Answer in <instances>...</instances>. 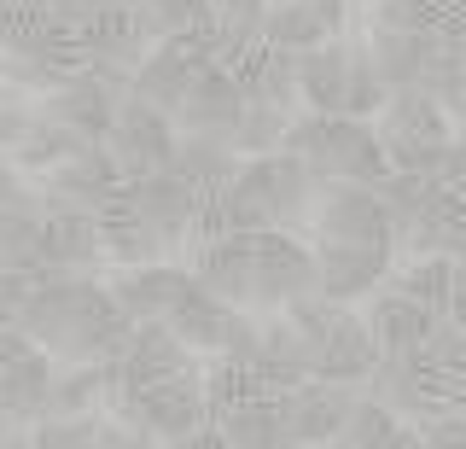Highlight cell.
<instances>
[{
    "label": "cell",
    "instance_id": "1",
    "mask_svg": "<svg viewBox=\"0 0 466 449\" xmlns=\"http://www.w3.org/2000/svg\"><path fill=\"white\" fill-rule=\"evenodd\" d=\"M286 152H298L315 169V181H356L373 187L390 169L385 147H379L368 117H350V111H303L286 128Z\"/></svg>",
    "mask_w": 466,
    "mask_h": 449
},
{
    "label": "cell",
    "instance_id": "2",
    "mask_svg": "<svg viewBox=\"0 0 466 449\" xmlns=\"http://www.w3.org/2000/svg\"><path fill=\"white\" fill-rule=\"evenodd\" d=\"M373 135H379V147H385L390 169H408V176L437 187L443 147L455 140V117L420 88H390V99L373 111Z\"/></svg>",
    "mask_w": 466,
    "mask_h": 449
},
{
    "label": "cell",
    "instance_id": "3",
    "mask_svg": "<svg viewBox=\"0 0 466 449\" xmlns=\"http://www.w3.org/2000/svg\"><path fill=\"white\" fill-rule=\"evenodd\" d=\"M315 292V245L291 228H257L251 234V303L286 310L291 298Z\"/></svg>",
    "mask_w": 466,
    "mask_h": 449
},
{
    "label": "cell",
    "instance_id": "4",
    "mask_svg": "<svg viewBox=\"0 0 466 449\" xmlns=\"http://www.w3.org/2000/svg\"><path fill=\"white\" fill-rule=\"evenodd\" d=\"M175 140H181V128H175L169 111H152V106H140V99H123L111 128L99 135V147L111 152V164H116L123 181H140V176H152V169L169 164Z\"/></svg>",
    "mask_w": 466,
    "mask_h": 449
},
{
    "label": "cell",
    "instance_id": "5",
    "mask_svg": "<svg viewBox=\"0 0 466 449\" xmlns=\"http://www.w3.org/2000/svg\"><path fill=\"white\" fill-rule=\"evenodd\" d=\"M309 245H315V292L339 303L379 292L390 263H397L390 245H350V240H309Z\"/></svg>",
    "mask_w": 466,
    "mask_h": 449
},
{
    "label": "cell",
    "instance_id": "6",
    "mask_svg": "<svg viewBox=\"0 0 466 449\" xmlns=\"http://www.w3.org/2000/svg\"><path fill=\"white\" fill-rule=\"evenodd\" d=\"M309 234L315 240H350V245H390V222H385V205H379L373 187L327 181L315 199Z\"/></svg>",
    "mask_w": 466,
    "mask_h": 449
},
{
    "label": "cell",
    "instance_id": "7",
    "mask_svg": "<svg viewBox=\"0 0 466 449\" xmlns=\"http://www.w3.org/2000/svg\"><path fill=\"white\" fill-rule=\"evenodd\" d=\"M94 216H99V240H106V263L128 269V263H164V257H175L169 234H164V228H157L152 216L135 205L128 181L116 187V193H111Z\"/></svg>",
    "mask_w": 466,
    "mask_h": 449
},
{
    "label": "cell",
    "instance_id": "8",
    "mask_svg": "<svg viewBox=\"0 0 466 449\" xmlns=\"http://www.w3.org/2000/svg\"><path fill=\"white\" fill-rule=\"evenodd\" d=\"M116 187H123V176H116L111 152L99 147V140H87L82 152H70L65 164H53L47 176H41L47 210H99Z\"/></svg>",
    "mask_w": 466,
    "mask_h": 449
},
{
    "label": "cell",
    "instance_id": "9",
    "mask_svg": "<svg viewBox=\"0 0 466 449\" xmlns=\"http://www.w3.org/2000/svg\"><path fill=\"white\" fill-rule=\"evenodd\" d=\"M239 111H245V94L239 82H233V70L210 65L193 77V88H187L181 111H175V128L181 135H216V140H233V128H239Z\"/></svg>",
    "mask_w": 466,
    "mask_h": 449
},
{
    "label": "cell",
    "instance_id": "10",
    "mask_svg": "<svg viewBox=\"0 0 466 449\" xmlns=\"http://www.w3.org/2000/svg\"><path fill=\"white\" fill-rule=\"evenodd\" d=\"M356 403L350 385L332 380H303L298 391H280V409H286V438L291 444H339V426Z\"/></svg>",
    "mask_w": 466,
    "mask_h": 449
},
{
    "label": "cell",
    "instance_id": "11",
    "mask_svg": "<svg viewBox=\"0 0 466 449\" xmlns=\"http://www.w3.org/2000/svg\"><path fill=\"white\" fill-rule=\"evenodd\" d=\"M123 88H111L106 77H94V70H70L58 88L41 99V111L47 117H58V123H70V128H82L87 140H99L111 128V117H116V106H123Z\"/></svg>",
    "mask_w": 466,
    "mask_h": 449
},
{
    "label": "cell",
    "instance_id": "12",
    "mask_svg": "<svg viewBox=\"0 0 466 449\" xmlns=\"http://www.w3.org/2000/svg\"><path fill=\"white\" fill-rule=\"evenodd\" d=\"M128 193H135V205L152 216L157 228L169 234V245L181 251L187 240H193V222H198V210H204V199L210 193H198L193 181H181L175 169H152V176H140V181H128Z\"/></svg>",
    "mask_w": 466,
    "mask_h": 449
},
{
    "label": "cell",
    "instance_id": "13",
    "mask_svg": "<svg viewBox=\"0 0 466 449\" xmlns=\"http://www.w3.org/2000/svg\"><path fill=\"white\" fill-rule=\"evenodd\" d=\"M106 286H111L116 310L140 327V321H164L175 310V298H181V286H187V269H175L169 257L164 263H128V269H116Z\"/></svg>",
    "mask_w": 466,
    "mask_h": 449
},
{
    "label": "cell",
    "instance_id": "14",
    "mask_svg": "<svg viewBox=\"0 0 466 449\" xmlns=\"http://www.w3.org/2000/svg\"><path fill=\"white\" fill-rule=\"evenodd\" d=\"M41 263L99 274L106 269V240H99L94 210H47L41 216Z\"/></svg>",
    "mask_w": 466,
    "mask_h": 449
},
{
    "label": "cell",
    "instance_id": "15",
    "mask_svg": "<svg viewBox=\"0 0 466 449\" xmlns=\"http://www.w3.org/2000/svg\"><path fill=\"white\" fill-rule=\"evenodd\" d=\"M187 257H193V274L222 303H233V310L251 303V234H216V240L193 245Z\"/></svg>",
    "mask_w": 466,
    "mask_h": 449
},
{
    "label": "cell",
    "instance_id": "16",
    "mask_svg": "<svg viewBox=\"0 0 466 449\" xmlns=\"http://www.w3.org/2000/svg\"><path fill=\"white\" fill-rule=\"evenodd\" d=\"M379 339L368 332V321H361V310H350L339 332H332L327 344L315 351V368H309V380H332V385H361V380H373V368H379Z\"/></svg>",
    "mask_w": 466,
    "mask_h": 449
},
{
    "label": "cell",
    "instance_id": "17",
    "mask_svg": "<svg viewBox=\"0 0 466 449\" xmlns=\"http://www.w3.org/2000/svg\"><path fill=\"white\" fill-rule=\"evenodd\" d=\"M437 315H443V310H431V303L397 292V286H379V292H368L361 321H368V332L379 339V351H414V344L431 332Z\"/></svg>",
    "mask_w": 466,
    "mask_h": 449
},
{
    "label": "cell",
    "instance_id": "18",
    "mask_svg": "<svg viewBox=\"0 0 466 449\" xmlns=\"http://www.w3.org/2000/svg\"><path fill=\"white\" fill-rule=\"evenodd\" d=\"M344 94H350V36H327L320 47L298 53V106L344 111Z\"/></svg>",
    "mask_w": 466,
    "mask_h": 449
},
{
    "label": "cell",
    "instance_id": "19",
    "mask_svg": "<svg viewBox=\"0 0 466 449\" xmlns=\"http://www.w3.org/2000/svg\"><path fill=\"white\" fill-rule=\"evenodd\" d=\"M368 36V53H373V65H379V77H385V88H414L420 82V70L431 65V53L443 47V30H361Z\"/></svg>",
    "mask_w": 466,
    "mask_h": 449
},
{
    "label": "cell",
    "instance_id": "20",
    "mask_svg": "<svg viewBox=\"0 0 466 449\" xmlns=\"http://www.w3.org/2000/svg\"><path fill=\"white\" fill-rule=\"evenodd\" d=\"M53 373H58V362L41 351V344H29V351L12 362L6 373H0V409H6L18 426L29 432L41 414H47V403H53Z\"/></svg>",
    "mask_w": 466,
    "mask_h": 449
},
{
    "label": "cell",
    "instance_id": "21",
    "mask_svg": "<svg viewBox=\"0 0 466 449\" xmlns=\"http://www.w3.org/2000/svg\"><path fill=\"white\" fill-rule=\"evenodd\" d=\"M210 426L222 432V444H233V449H274V444H291V438H286V409H280V397H262V391L239 397L233 409L216 414Z\"/></svg>",
    "mask_w": 466,
    "mask_h": 449
},
{
    "label": "cell",
    "instance_id": "22",
    "mask_svg": "<svg viewBox=\"0 0 466 449\" xmlns=\"http://www.w3.org/2000/svg\"><path fill=\"white\" fill-rule=\"evenodd\" d=\"M228 315H233V303H222L193 269H187V286H181V298H175V310L164 315V321L175 327V339H187L193 351H216V344H222Z\"/></svg>",
    "mask_w": 466,
    "mask_h": 449
},
{
    "label": "cell",
    "instance_id": "23",
    "mask_svg": "<svg viewBox=\"0 0 466 449\" xmlns=\"http://www.w3.org/2000/svg\"><path fill=\"white\" fill-rule=\"evenodd\" d=\"M233 82H239L245 99L298 111V53H286V47H251L245 65L233 70Z\"/></svg>",
    "mask_w": 466,
    "mask_h": 449
},
{
    "label": "cell",
    "instance_id": "24",
    "mask_svg": "<svg viewBox=\"0 0 466 449\" xmlns=\"http://www.w3.org/2000/svg\"><path fill=\"white\" fill-rule=\"evenodd\" d=\"M245 158L233 152V140H216V135H181L169 152V169L181 181H193L198 193H222V187L239 176Z\"/></svg>",
    "mask_w": 466,
    "mask_h": 449
},
{
    "label": "cell",
    "instance_id": "25",
    "mask_svg": "<svg viewBox=\"0 0 466 449\" xmlns=\"http://www.w3.org/2000/svg\"><path fill=\"white\" fill-rule=\"evenodd\" d=\"M82 147H87V135H82V128L58 123V117H47V111L35 106V117H29L24 140L12 147V164L29 169V176H47L53 164H65V158H70V152H82Z\"/></svg>",
    "mask_w": 466,
    "mask_h": 449
},
{
    "label": "cell",
    "instance_id": "26",
    "mask_svg": "<svg viewBox=\"0 0 466 449\" xmlns=\"http://www.w3.org/2000/svg\"><path fill=\"white\" fill-rule=\"evenodd\" d=\"M193 77L198 70L193 65H181V59H169L164 47H152L146 59L135 65V82H128V99H140V106H152V111H181V99L187 88H193Z\"/></svg>",
    "mask_w": 466,
    "mask_h": 449
},
{
    "label": "cell",
    "instance_id": "27",
    "mask_svg": "<svg viewBox=\"0 0 466 449\" xmlns=\"http://www.w3.org/2000/svg\"><path fill=\"white\" fill-rule=\"evenodd\" d=\"M332 30L320 18L298 6V0H268V12H262V47H286V53H309L320 47Z\"/></svg>",
    "mask_w": 466,
    "mask_h": 449
},
{
    "label": "cell",
    "instance_id": "28",
    "mask_svg": "<svg viewBox=\"0 0 466 449\" xmlns=\"http://www.w3.org/2000/svg\"><path fill=\"white\" fill-rule=\"evenodd\" d=\"M286 128H291V111H286V106H262V99H245L239 128H233V152H239V158L280 152V147H286Z\"/></svg>",
    "mask_w": 466,
    "mask_h": 449
},
{
    "label": "cell",
    "instance_id": "29",
    "mask_svg": "<svg viewBox=\"0 0 466 449\" xmlns=\"http://www.w3.org/2000/svg\"><path fill=\"white\" fill-rule=\"evenodd\" d=\"M385 99H390V88H385V77H379L373 53H368V36H350V94H344V111L373 123V111L385 106Z\"/></svg>",
    "mask_w": 466,
    "mask_h": 449
},
{
    "label": "cell",
    "instance_id": "30",
    "mask_svg": "<svg viewBox=\"0 0 466 449\" xmlns=\"http://www.w3.org/2000/svg\"><path fill=\"white\" fill-rule=\"evenodd\" d=\"M390 432H397V409L379 397H356L339 426V444L344 449H390Z\"/></svg>",
    "mask_w": 466,
    "mask_h": 449
},
{
    "label": "cell",
    "instance_id": "31",
    "mask_svg": "<svg viewBox=\"0 0 466 449\" xmlns=\"http://www.w3.org/2000/svg\"><path fill=\"white\" fill-rule=\"evenodd\" d=\"M106 420L111 414H41L35 426H29V444H41V449H87V444H99V432H106Z\"/></svg>",
    "mask_w": 466,
    "mask_h": 449
},
{
    "label": "cell",
    "instance_id": "32",
    "mask_svg": "<svg viewBox=\"0 0 466 449\" xmlns=\"http://www.w3.org/2000/svg\"><path fill=\"white\" fill-rule=\"evenodd\" d=\"M0 269H18V274L41 269V216H6L0 210Z\"/></svg>",
    "mask_w": 466,
    "mask_h": 449
},
{
    "label": "cell",
    "instance_id": "33",
    "mask_svg": "<svg viewBox=\"0 0 466 449\" xmlns=\"http://www.w3.org/2000/svg\"><path fill=\"white\" fill-rule=\"evenodd\" d=\"M135 12H140L152 41H169V36H181V30L210 18V0H135Z\"/></svg>",
    "mask_w": 466,
    "mask_h": 449
},
{
    "label": "cell",
    "instance_id": "34",
    "mask_svg": "<svg viewBox=\"0 0 466 449\" xmlns=\"http://www.w3.org/2000/svg\"><path fill=\"white\" fill-rule=\"evenodd\" d=\"M368 24L373 30H431L437 24V0H373Z\"/></svg>",
    "mask_w": 466,
    "mask_h": 449
},
{
    "label": "cell",
    "instance_id": "35",
    "mask_svg": "<svg viewBox=\"0 0 466 449\" xmlns=\"http://www.w3.org/2000/svg\"><path fill=\"white\" fill-rule=\"evenodd\" d=\"M216 356L239 362V368L251 373V362L262 356V321H251L245 310H233V315H228V327H222V344H216Z\"/></svg>",
    "mask_w": 466,
    "mask_h": 449
},
{
    "label": "cell",
    "instance_id": "36",
    "mask_svg": "<svg viewBox=\"0 0 466 449\" xmlns=\"http://www.w3.org/2000/svg\"><path fill=\"white\" fill-rule=\"evenodd\" d=\"M29 117H35V106H29V99H18V94H6V88H0V158H12V147H18V140H24Z\"/></svg>",
    "mask_w": 466,
    "mask_h": 449
},
{
    "label": "cell",
    "instance_id": "37",
    "mask_svg": "<svg viewBox=\"0 0 466 449\" xmlns=\"http://www.w3.org/2000/svg\"><path fill=\"white\" fill-rule=\"evenodd\" d=\"M420 444H437V449H461L466 444V409H443L420 426Z\"/></svg>",
    "mask_w": 466,
    "mask_h": 449
},
{
    "label": "cell",
    "instance_id": "38",
    "mask_svg": "<svg viewBox=\"0 0 466 449\" xmlns=\"http://www.w3.org/2000/svg\"><path fill=\"white\" fill-rule=\"evenodd\" d=\"M309 18H320L332 36H344V24H350V0H298Z\"/></svg>",
    "mask_w": 466,
    "mask_h": 449
},
{
    "label": "cell",
    "instance_id": "39",
    "mask_svg": "<svg viewBox=\"0 0 466 449\" xmlns=\"http://www.w3.org/2000/svg\"><path fill=\"white\" fill-rule=\"evenodd\" d=\"M437 30L466 47V0H437Z\"/></svg>",
    "mask_w": 466,
    "mask_h": 449
},
{
    "label": "cell",
    "instance_id": "40",
    "mask_svg": "<svg viewBox=\"0 0 466 449\" xmlns=\"http://www.w3.org/2000/svg\"><path fill=\"white\" fill-rule=\"evenodd\" d=\"M449 315L466 327V257H455V269H449Z\"/></svg>",
    "mask_w": 466,
    "mask_h": 449
},
{
    "label": "cell",
    "instance_id": "41",
    "mask_svg": "<svg viewBox=\"0 0 466 449\" xmlns=\"http://www.w3.org/2000/svg\"><path fill=\"white\" fill-rule=\"evenodd\" d=\"M18 432H24V426H18V420H12L6 409H0V444H12V438H18Z\"/></svg>",
    "mask_w": 466,
    "mask_h": 449
},
{
    "label": "cell",
    "instance_id": "42",
    "mask_svg": "<svg viewBox=\"0 0 466 449\" xmlns=\"http://www.w3.org/2000/svg\"><path fill=\"white\" fill-rule=\"evenodd\" d=\"M455 409H466V380H461V391H455Z\"/></svg>",
    "mask_w": 466,
    "mask_h": 449
},
{
    "label": "cell",
    "instance_id": "43",
    "mask_svg": "<svg viewBox=\"0 0 466 449\" xmlns=\"http://www.w3.org/2000/svg\"><path fill=\"white\" fill-rule=\"evenodd\" d=\"M455 128H466V106H461V111H455Z\"/></svg>",
    "mask_w": 466,
    "mask_h": 449
},
{
    "label": "cell",
    "instance_id": "44",
    "mask_svg": "<svg viewBox=\"0 0 466 449\" xmlns=\"http://www.w3.org/2000/svg\"><path fill=\"white\" fill-rule=\"evenodd\" d=\"M350 6H373V0H350Z\"/></svg>",
    "mask_w": 466,
    "mask_h": 449
}]
</instances>
